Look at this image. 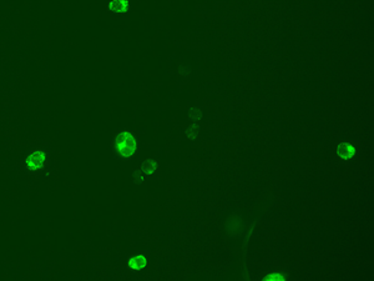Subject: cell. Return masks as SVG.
Masks as SVG:
<instances>
[{"instance_id":"obj_6","label":"cell","mask_w":374,"mask_h":281,"mask_svg":"<svg viewBox=\"0 0 374 281\" xmlns=\"http://www.w3.org/2000/svg\"><path fill=\"white\" fill-rule=\"evenodd\" d=\"M337 153H338V155L341 156L342 159H344V160H348V159H352L354 154H356V149L350 145V144L348 143H344V144H341V145L338 146V150H337Z\"/></svg>"},{"instance_id":"obj_1","label":"cell","mask_w":374,"mask_h":281,"mask_svg":"<svg viewBox=\"0 0 374 281\" xmlns=\"http://www.w3.org/2000/svg\"><path fill=\"white\" fill-rule=\"evenodd\" d=\"M110 147L116 158L127 161L137 154L138 143L134 133L127 129H120L112 134Z\"/></svg>"},{"instance_id":"obj_7","label":"cell","mask_w":374,"mask_h":281,"mask_svg":"<svg viewBox=\"0 0 374 281\" xmlns=\"http://www.w3.org/2000/svg\"><path fill=\"white\" fill-rule=\"evenodd\" d=\"M266 279L283 280V279H285V276H283V275H279V274H271V275H268V276H266Z\"/></svg>"},{"instance_id":"obj_2","label":"cell","mask_w":374,"mask_h":281,"mask_svg":"<svg viewBox=\"0 0 374 281\" xmlns=\"http://www.w3.org/2000/svg\"><path fill=\"white\" fill-rule=\"evenodd\" d=\"M21 163L25 174L30 177H40L49 169V154L42 147H34L25 153Z\"/></svg>"},{"instance_id":"obj_4","label":"cell","mask_w":374,"mask_h":281,"mask_svg":"<svg viewBox=\"0 0 374 281\" xmlns=\"http://www.w3.org/2000/svg\"><path fill=\"white\" fill-rule=\"evenodd\" d=\"M106 10L114 15H126L131 11V0H107Z\"/></svg>"},{"instance_id":"obj_3","label":"cell","mask_w":374,"mask_h":281,"mask_svg":"<svg viewBox=\"0 0 374 281\" xmlns=\"http://www.w3.org/2000/svg\"><path fill=\"white\" fill-rule=\"evenodd\" d=\"M158 169L157 161L154 159H146L145 161L140 164L132 172V181L134 184L145 183L149 178L154 177Z\"/></svg>"},{"instance_id":"obj_5","label":"cell","mask_w":374,"mask_h":281,"mask_svg":"<svg viewBox=\"0 0 374 281\" xmlns=\"http://www.w3.org/2000/svg\"><path fill=\"white\" fill-rule=\"evenodd\" d=\"M147 264H149V261L144 254H134L127 259V268L134 272L143 271L147 266Z\"/></svg>"}]
</instances>
